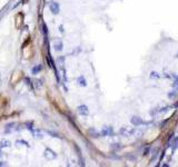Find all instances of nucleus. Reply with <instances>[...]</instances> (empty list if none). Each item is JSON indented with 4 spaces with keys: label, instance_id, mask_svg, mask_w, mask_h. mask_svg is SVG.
<instances>
[{
    "label": "nucleus",
    "instance_id": "obj_2",
    "mask_svg": "<svg viewBox=\"0 0 178 167\" xmlns=\"http://www.w3.org/2000/svg\"><path fill=\"white\" fill-rule=\"evenodd\" d=\"M45 157L48 160H51V159H55V158H57V154L53 150V149H50V148H46V150H45Z\"/></svg>",
    "mask_w": 178,
    "mask_h": 167
},
{
    "label": "nucleus",
    "instance_id": "obj_3",
    "mask_svg": "<svg viewBox=\"0 0 178 167\" xmlns=\"http://www.w3.org/2000/svg\"><path fill=\"white\" fill-rule=\"evenodd\" d=\"M130 123H132L134 126H140L142 124H144V120H143V118H140V117H138V116H133L132 117V119H130Z\"/></svg>",
    "mask_w": 178,
    "mask_h": 167
},
{
    "label": "nucleus",
    "instance_id": "obj_5",
    "mask_svg": "<svg viewBox=\"0 0 178 167\" xmlns=\"http://www.w3.org/2000/svg\"><path fill=\"white\" fill-rule=\"evenodd\" d=\"M78 110V114L79 115H81V116H87L89 114V110H88V107L86 105H81V106H79V107L77 108Z\"/></svg>",
    "mask_w": 178,
    "mask_h": 167
},
{
    "label": "nucleus",
    "instance_id": "obj_8",
    "mask_svg": "<svg viewBox=\"0 0 178 167\" xmlns=\"http://www.w3.org/2000/svg\"><path fill=\"white\" fill-rule=\"evenodd\" d=\"M77 81L79 82V85L80 86H82V87H85V86H87V81H86V79L83 78L82 76H80V77H78V79H77Z\"/></svg>",
    "mask_w": 178,
    "mask_h": 167
},
{
    "label": "nucleus",
    "instance_id": "obj_9",
    "mask_svg": "<svg viewBox=\"0 0 178 167\" xmlns=\"http://www.w3.org/2000/svg\"><path fill=\"white\" fill-rule=\"evenodd\" d=\"M89 135H90L91 137H93V138H98L100 136V134L98 133L97 131H95V129H90V131H89Z\"/></svg>",
    "mask_w": 178,
    "mask_h": 167
},
{
    "label": "nucleus",
    "instance_id": "obj_19",
    "mask_svg": "<svg viewBox=\"0 0 178 167\" xmlns=\"http://www.w3.org/2000/svg\"><path fill=\"white\" fill-rule=\"evenodd\" d=\"M7 163H4V161H0V166H6Z\"/></svg>",
    "mask_w": 178,
    "mask_h": 167
},
{
    "label": "nucleus",
    "instance_id": "obj_4",
    "mask_svg": "<svg viewBox=\"0 0 178 167\" xmlns=\"http://www.w3.org/2000/svg\"><path fill=\"white\" fill-rule=\"evenodd\" d=\"M100 135L101 136H111V135H114V131H112V128L111 127H104L101 129V132H100Z\"/></svg>",
    "mask_w": 178,
    "mask_h": 167
},
{
    "label": "nucleus",
    "instance_id": "obj_15",
    "mask_svg": "<svg viewBox=\"0 0 178 167\" xmlns=\"http://www.w3.org/2000/svg\"><path fill=\"white\" fill-rule=\"evenodd\" d=\"M111 148H112V149H119V148H120V146H119V144H112V146H111Z\"/></svg>",
    "mask_w": 178,
    "mask_h": 167
},
{
    "label": "nucleus",
    "instance_id": "obj_17",
    "mask_svg": "<svg viewBox=\"0 0 178 167\" xmlns=\"http://www.w3.org/2000/svg\"><path fill=\"white\" fill-rule=\"evenodd\" d=\"M172 86H174L175 88H178V77H176V79H175L174 84H172Z\"/></svg>",
    "mask_w": 178,
    "mask_h": 167
},
{
    "label": "nucleus",
    "instance_id": "obj_14",
    "mask_svg": "<svg viewBox=\"0 0 178 167\" xmlns=\"http://www.w3.org/2000/svg\"><path fill=\"white\" fill-rule=\"evenodd\" d=\"M34 81H35V85H36L37 87H38V88L43 86V81H41V80H39V79H35Z\"/></svg>",
    "mask_w": 178,
    "mask_h": 167
},
{
    "label": "nucleus",
    "instance_id": "obj_16",
    "mask_svg": "<svg viewBox=\"0 0 178 167\" xmlns=\"http://www.w3.org/2000/svg\"><path fill=\"white\" fill-rule=\"evenodd\" d=\"M150 77H153V78H158V77H159V75H158V74H157L156 71H153V72H151V75H150Z\"/></svg>",
    "mask_w": 178,
    "mask_h": 167
},
{
    "label": "nucleus",
    "instance_id": "obj_6",
    "mask_svg": "<svg viewBox=\"0 0 178 167\" xmlns=\"http://www.w3.org/2000/svg\"><path fill=\"white\" fill-rule=\"evenodd\" d=\"M49 7H50V10H51V12H53L54 15H57V13H59L60 7H59V4L57 2H51Z\"/></svg>",
    "mask_w": 178,
    "mask_h": 167
},
{
    "label": "nucleus",
    "instance_id": "obj_13",
    "mask_svg": "<svg viewBox=\"0 0 178 167\" xmlns=\"http://www.w3.org/2000/svg\"><path fill=\"white\" fill-rule=\"evenodd\" d=\"M177 94H178L177 90H172V91H170V92H168V97H169V98H174V97L177 96Z\"/></svg>",
    "mask_w": 178,
    "mask_h": 167
},
{
    "label": "nucleus",
    "instance_id": "obj_11",
    "mask_svg": "<svg viewBox=\"0 0 178 167\" xmlns=\"http://www.w3.org/2000/svg\"><path fill=\"white\" fill-rule=\"evenodd\" d=\"M41 69H43V66H41V65H38V66H36V67H34L31 69V72L32 74H38Z\"/></svg>",
    "mask_w": 178,
    "mask_h": 167
},
{
    "label": "nucleus",
    "instance_id": "obj_10",
    "mask_svg": "<svg viewBox=\"0 0 178 167\" xmlns=\"http://www.w3.org/2000/svg\"><path fill=\"white\" fill-rule=\"evenodd\" d=\"M134 136L135 137H137V138H140L143 135H144V133H143V131H139V129H134Z\"/></svg>",
    "mask_w": 178,
    "mask_h": 167
},
{
    "label": "nucleus",
    "instance_id": "obj_12",
    "mask_svg": "<svg viewBox=\"0 0 178 167\" xmlns=\"http://www.w3.org/2000/svg\"><path fill=\"white\" fill-rule=\"evenodd\" d=\"M0 146L1 147H10V142L9 140H1V143H0Z\"/></svg>",
    "mask_w": 178,
    "mask_h": 167
},
{
    "label": "nucleus",
    "instance_id": "obj_7",
    "mask_svg": "<svg viewBox=\"0 0 178 167\" xmlns=\"http://www.w3.org/2000/svg\"><path fill=\"white\" fill-rule=\"evenodd\" d=\"M54 47H55V50H57V51H61L62 50V41L60 39H56L54 41Z\"/></svg>",
    "mask_w": 178,
    "mask_h": 167
},
{
    "label": "nucleus",
    "instance_id": "obj_1",
    "mask_svg": "<svg viewBox=\"0 0 178 167\" xmlns=\"http://www.w3.org/2000/svg\"><path fill=\"white\" fill-rule=\"evenodd\" d=\"M120 135L121 136H124V137H130L133 135V133H134V129L132 127H127V126H125V127H121L120 128Z\"/></svg>",
    "mask_w": 178,
    "mask_h": 167
},
{
    "label": "nucleus",
    "instance_id": "obj_18",
    "mask_svg": "<svg viewBox=\"0 0 178 167\" xmlns=\"http://www.w3.org/2000/svg\"><path fill=\"white\" fill-rule=\"evenodd\" d=\"M43 30H44L45 36H47V26H46L45 24H43Z\"/></svg>",
    "mask_w": 178,
    "mask_h": 167
}]
</instances>
